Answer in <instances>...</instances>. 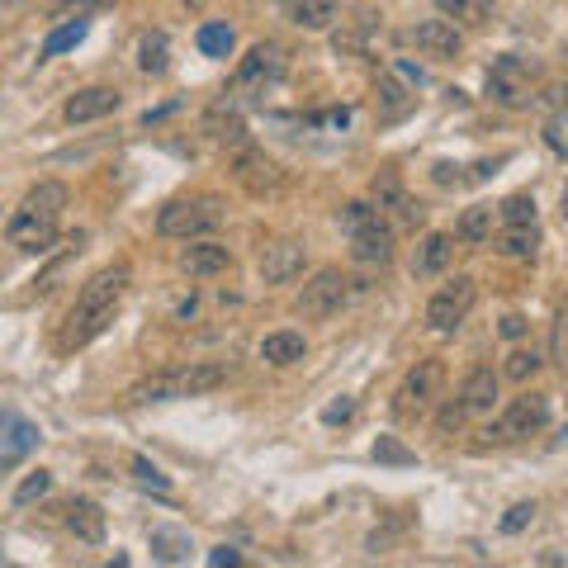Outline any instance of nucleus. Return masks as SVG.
Masks as SVG:
<instances>
[{
	"label": "nucleus",
	"instance_id": "nucleus-1",
	"mask_svg": "<svg viewBox=\"0 0 568 568\" xmlns=\"http://www.w3.org/2000/svg\"><path fill=\"white\" fill-rule=\"evenodd\" d=\"M128 284H133V266H128V261H114V266L95 270V275L81 284L76 303H71L67 322H62V332H57V346H62V351H81L86 341L100 337L109 322H114V308L124 303Z\"/></svg>",
	"mask_w": 568,
	"mask_h": 568
},
{
	"label": "nucleus",
	"instance_id": "nucleus-2",
	"mask_svg": "<svg viewBox=\"0 0 568 568\" xmlns=\"http://www.w3.org/2000/svg\"><path fill=\"white\" fill-rule=\"evenodd\" d=\"M67 185L62 180H38L29 195L19 199V209L10 213L5 223V237L15 251H29V256H43V251L57 242V228H62V209H67Z\"/></svg>",
	"mask_w": 568,
	"mask_h": 568
},
{
	"label": "nucleus",
	"instance_id": "nucleus-3",
	"mask_svg": "<svg viewBox=\"0 0 568 568\" xmlns=\"http://www.w3.org/2000/svg\"><path fill=\"white\" fill-rule=\"evenodd\" d=\"M228 365H180V370H166L157 379H142L138 389H128L133 403H176V398H199V393H213L218 384H228Z\"/></svg>",
	"mask_w": 568,
	"mask_h": 568
},
{
	"label": "nucleus",
	"instance_id": "nucleus-4",
	"mask_svg": "<svg viewBox=\"0 0 568 568\" xmlns=\"http://www.w3.org/2000/svg\"><path fill=\"white\" fill-rule=\"evenodd\" d=\"M218 223H223V204H218L213 195L171 199V204H161V213H157V232H161V237H176V242L209 237Z\"/></svg>",
	"mask_w": 568,
	"mask_h": 568
},
{
	"label": "nucleus",
	"instance_id": "nucleus-5",
	"mask_svg": "<svg viewBox=\"0 0 568 568\" xmlns=\"http://www.w3.org/2000/svg\"><path fill=\"white\" fill-rule=\"evenodd\" d=\"M474 299H479L474 275H455V280H445L441 289L426 299V327H431V332H455V327L469 318Z\"/></svg>",
	"mask_w": 568,
	"mask_h": 568
},
{
	"label": "nucleus",
	"instance_id": "nucleus-6",
	"mask_svg": "<svg viewBox=\"0 0 568 568\" xmlns=\"http://www.w3.org/2000/svg\"><path fill=\"white\" fill-rule=\"evenodd\" d=\"M545 426H550V393H521V398H512L502 408V417H497V426L488 436H497V441H526V436L545 431Z\"/></svg>",
	"mask_w": 568,
	"mask_h": 568
},
{
	"label": "nucleus",
	"instance_id": "nucleus-7",
	"mask_svg": "<svg viewBox=\"0 0 568 568\" xmlns=\"http://www.w3.org/2000/svg\"><path fill=\"white\" fill-rule=\"evenodd\" d=\"M441 384H445V365L441 360H417L408 374H403V384H398V412H426L436 398H441Z\"/></svg>",
	"mask_w": 568,
	"mask_h": 568
},
{
	"label": "nucleus",
	"instance_id": "nucleus-8",
	"mask_svg": "<svg viewBox=\"0 0 568 568\" xmlns=\"http://www.w3.org/2000/svg\"><path fill=\"white\" fill-rule=\"evenodd\" d=\"M232 176H237V185L247 190V195H256V199H266V195H275L284 185V171L275 166V157H266L261 147H237V161H232Z\"/></svg>",
	"mask_w": 568,
	"mask_h": 568
},
{
	"label": "nucleus",
	"instance_id": "nucleus-9",
	"mask_svg": "<svg viewBox=\"0 0 568 568\" xmlns=\"http://www.w3.org/2000/svg\"><path fill=\"white\" fill-rule=\"evenodd\" d=\"M341 303H346V275L337 266L313 270V280L299 289V313L303 318H332Z\"/></svg>",
	"mask_w": 568,
	"mask_h": 568
},
{
	"label": "nucleus",
	"instance_id": "nucleus-10",
	"mask_svg": "<svg viewBox=\"0 0 568 568\" xmlns=\"http://www.w3.org/2000/svg\"><path fill=\"white\" fill-rule=\"evenodd\" d=\"M280 76H284V53L275 43H256V48L237 62L232 90H256V95H266V86H275Z\"/></svg>",
	"mask_w": 568,
	"mask_h": 568
},
{
	"label": "nucleus",
	"instance_id": "nucleus-11",
	"mask_svg": "<svg viewBox=\"0 0 568 568\" xmlns=\"http://www.w3.org/2000/svg\"><path fill=\"white\" fill-rule=\"evenodd\" d=\"M38 441H43V431H38L29 417H19L15 408H0V464H5V469L19 464L24 455H34Z\"/></svg>",
	"mask_w": 568,
	"mask_h": 568
},
{
	"label": "nucleus",
	"instance_id": "nucleus-12",
	"mask_svg": "<svg viewBox=\"0 0 568 568\" xmlns=\"http://www.w3.org/2000/svg\"><path fill=\"white\" fill-rule=\"evenodd\" d=\"M119 105H124V95H119L114 86H86L62 105V114H67V124H95V119L119 114Z\"/></svg>",
	"mask_w": 568,
	"mask_h": 568
},
{
	"label": "nucleus",
	"instance_id": "nucleus-13",
	"mask_svg": "<svg viewBox=\"0 0 568 568\" xmlns=\"http://www.w3.org/2000/svg\"><path fill=\"white\" fill-rule=\"evenodd\" d=\"M303 242H294V237H275V242H266V251H261V275H266V284H289L303 275Z\"/></svg>",
	"mask_w": 568,
	"mask_h": 568
},
{
	"label": "nucleus",
	"instance_id": "nucleus-14",
	"mask_svg": "<svg viewBox=\"0 0 568 568\" xmlns=\"http://www.w3.org/2000/svg\"><path fill=\"white\" fill-rule=\"evenodd\" d=\"M408 38L426 57H460L464 53L460 24H450V19H422V24H412L408 29Z\"/></svg>",
	"mask_w": 568,
	"mask_h": 568
},
{
	"label": "nucleus",
	"instance_id": "nucleus-15",
	"mask_svg": "<svg viewBox=\"0 0 568 568\" xmlns=\"http://www.w3.org/2000/svg\"><path fill=\"white\" fill-rule=\"evenodd\" d=\"M180 270L185 275H195V280H213V275H228L232 270V251L223 242H190V247L180 251Z\"/></svg>",
	"mask_w": 568,
	"mask_h": 568
},
{
	"label": "nucleus",
	"instance_id": "nucleus-16",
	"mask_svg": "<svg viewBox=\"0 0 568 568\" xmlns=\"http://www.w3.org/2000/svg\"><path fill=\"white\" fill-rule=\"evenodd\" d=\"M351 256L360 261V266H384V261H393V228L384 223V218L355 228L351 232Z\"/></svg>",
	"mask_w": 568,
	"mask_h": 568
},
{
	"label": "nucleus",
	"instance_id": "nucleus-17",
	"mask_svg": "<svg viewBox=\"0 0 568 568\" xmlns=\"http://www.w3.org/2000/svg\"><path fill=\"white\" fill-rule=\"evenodd\" d=\"M374 209H379V213L389 209L403 228H417V223H422V204L403 190V180H398V176H379V180H374Z\"/></svg>",
	"mask_w": 568,
	"mask_h": 568
},
{
	"label": "nucleus",
	"instance_id": "nucleus-18",
	"mask_svg": "<svg viewBox=\"0 0 568 568\" xmlns=\"http://www.w3.org/2000/svg\"><path fill=\"white\" fill-rule=\"evenodd\" d=\"M280 15L294 24V29H308V34H318V29H332L341 19V5L337 0H280Z\"/></svg>",
	"mask_w": 568,
	"mask_h": 568
},
{
	"label": "nucleus",
	"instance_id": "nucleus-19",
	"mask_svg": "<svg viewBox=\"0 0 568 568\" xmlns=\"http://www.w3.org/2000/svg\"><path fill=\"white\" fill-rule=\"evenodd\" d=\"M204 133H209V138L218 142V147H232V152L251 142L247 119H242L237 109H228V100H218V105H213L209 114H204Z\"/></svg>",
	"mask_w": 568,
	"mask_h": 568
},
{
	"label": "nucleus",
	"instance_id": "nucleus-20",
	"mask_svg": "<svg viewBox=\"0 0 568 568\" xmlns=\"http://www.w3.org/2000/svg\"><path fill=\"white\" fill-rule=\"evenodd\" d=\"M497 379H502V374H497L493 365H474V370L464 374V384H460V408L464 412H493Z\"/></svg>",
	"mask_w": 568,
	"mask_h": 568
},
{
	"label": "nucleus",
	"instance_id": "nucleus-21",
	"mask_svg": "<svg viewBox=\"0 0 568 568\" xmlns=\"http://www.w3.org/2000/svg\"><path fill=\"white\" fill-rule=\"evenodd\" d=\"M488 95L502 100V105H521V95H526V67L516 57H497L493 71H488Z\"/></svg>",
	"mask_w": 568,
	"mask_h": 568
},
{
	"label": "nucleus",
	"instance_id": "nucleus-22",
	"mask_svg": "<svg viewBox=\"0 0 568 568\" xmlns=\"http://www.w3.org/2000/svg\"><path fill=\"white\" fill-rule=\"evenodd\" d=\"M450 251H455L450 232H426L417 242V256H412V275H441L450 266Z\"/></svg>",
	"mask_w": 568,
	"mask_h": 568
},
{
	"label": "nucleus",
	"instance_id": "nucleus-23",
	"mask_svg": "<svg viewBox=\"0 0 568 568\" xmlns=\"http://www.w3.org/2000/svg\"><path fill=\"white\" fill-rule=\"evenodd\" d=\"M303 355H308V341H303V332H270L266 341H261V360L266 365H275V370H289V365H299Z\"/></svg>",
	"mask_w": 568,
	"mask_h": 568
},
{
	"label": "nucleus",
	"instance_id": "nucleus-24",
	"mask_svg": "<svg viewBox=\"0 0 568 568\" xmlns=\"http://www.w3.org/2000/svg\"><path fill=\"white\" fill-rule=\"evenodd\" d=\"M67 531L76 535V540H86V545H100V540H105V512H100L95 502H86V497H76L67 507Z\"/></svg>",
	"mask_w": 568,
	"mask_h": 568
},
{
	"label": "nucleus",
	"instance_id": "nucleus-25",
	"mask_svg": "<svg viewBox=\"0 0 568 568\" xmlns=\"http://www.w3.org/2000/svg\"><path fill=\"white\" fill-rule=\"evenodd\" d=\"M436 10H441L450 24L483 29V24H493L497 19V0H436Z\"/></svg>",
	"mask_w": 568,
	"mask_h": 568
},
{
	"label": "nucleus",
	"instance_id": "nucleus-26",
	"mask_svg": "<svg viewBox=\"0 0 568 568\" xmlns=\"http://www.w3.org/2000/svg\"><path fill=\"white\" fill-rule=\"evenodd\" d=\"M497 251L512 256V261H531L540 251V228L535 223H507V232L497 237Z\"/></svg>",
	"mask_w": 568,
	"mask_h": 568
},
{
	"label": "nucleus",
	"instance_id": "nucleus-27",
	"mask_svg": "<svg viewBox=\"0 0 568 568\" xmlns=\"http://www.w3.org/2000/svg\"><path fill=\"white\" fill-rule=\"evenodd\" d=\"M455 237H460V242H469V247H483V242L493 237V209H488V204L464 209L460 223H455Z\"/></svg>",
	"mask_w": 568,
	"mask_h": 568
},
{
	"label": "nucleus",
	"instance_id": "nucleus-28",
	"mask_svg": "<svg viewBox=\"0 0 568 568\" xmlns=\"http://www.w3.org/2000/svg\"><path fill=\"white\" fill-rule=\"evenodd\" d=\"M199 53L204 57H232V48H237V34H232V24H223V19H209V24H199Z\"/></svg>",
	"mask_w": 568,
	"mask_h": 568
},
{
	"label": "nucleus",
	"instance_id": "nucleus-29",
	"mask_svg": "<svg viewBox=\"0 0 568 568\" xmlns=\"http://www.w3.org/2000/svg\"><path fill=\"white\" fill-rule=\"evenodd\" d=\"M86 34H90V19H67V24H57L53 34L43 38V57L71 53L76 43H86Z\"/></svg>",
	"mask_w": 568,
	"mask_h": 568
},
{
	"label": "nucleus",
	"instance_id": "nucleus-30",
	"mask_svg": "<svg viewBox=\"0 0 568 568\" xmlns=\"http://www.w3.org/2000/svg\"><path fill=\"white\" fill-rule=\"evenodd\" d=\"M152 554H157L161 564H180V559H190V535L171 531V526H157L152 531Z\"/></svg>",
	"mask_w": 568,
	"mask_h": 568
},
{
	"label": "nucleus",
	"instance_id": "nucleus-31",
	"mask_svg": "<svg viewBox=\"0 0 568 568\" xmlns=\"http://www.w3.org/2000/svg\"><path fill=\"white\" fill-rule=\"evenodd\" d=\"M138 67H142V71H152V76H161V71L171 67V38L161 34V29H157V34H147V38H142V48H138Z\"/></svg>",
	"mask_w": 568,
	"mask_h": 568
},
{
	"label": "nucleus",
	"instance_id": "nucleus-32",
	"mask_svg": "<svg viewBox=\"0 0 568 568\" xmlns=\"http://www.w3.org/2000/svg\"><path fill=\"white\" fill-rule=\"evenodd\" d=\"M379 119H403L412 109V95H403V90L393 86V76H379Z\"/></svg>",
	"mask_w": 568,
	"mask_h": 568
},
{
	"label": "nucleus",
	"instance_id": "nucleus-33",
	"mask_svg": "<svg viewBox=\"0 0 568 568\" xmlns=\"http://www.w3.org/2000/svg\"><path fill=\"white\" fill-rule=\"evenodd\" d=\"M540 365H545L540 351H512L507 355V365H502V374H507L512 384H531L535 374H540Z\"/></svg>",
	"mask_w": 568,
	"mask_h": 568
},
{
	"label": "nucleus",
	"instance_id": "nucleus-34",
	"mask_svg": "<svg viewBox=\"0 0 568 568\" xmlns=\"http://www.w3.org/2000/svg\"><path fill=\"white\" fill-rule=\"evenodd\" d=\"M374 460L408 469V464H417V450H408V445L398 441V436H379V441H374Z\"/></svg>",
	"mask_w": 568,
	"mask_h": 568
},
{
	"label": "nucleus",
	"instance_id": "nucleus-35",
	"mask_svg": "<svg viewBox=\"0 0 568 568\" xmlns=\"http://www.w3.org/2000/svg\"><path fill=\"white\" fill-rule=\"evenodd\" d=\"M379 218V209L374 204H365V199H351L346 209H341V228H346V237H351L355 228H365V223H374Z\"/></svg>",
	"mask_w": 568,
	"mask_h": 568
},
{
	"label": "nucleus",
	"instance_id": "nucleus-36",
	"mask_svg": "<svg viewBox=\"0 0 568 568\" xmlns=\"http://www.w3.org/2000/svg\"><path fill=\"white\" fill-rule=\"evenodd\" d=\"M48 488H53V474H48V469L29 474V479H24V483L15 488V507H29V502H34V497H43Z\"/></svg>",
	"mask_w": 568,
	"mask_h": 568
},
{
	"label": "nucleus",
	"instance_id": "nucleus-37",
	"mask_svg": "<svg viewBox=\"0 0 568 568\" xmlns=\"http://www.w3.org/2000/svg\"><path fill=\"white\" fill-rule=\"evenodd\" d=\"M114 0H57V19H90L100 15V10H109Z\"/></svg>",
	"mask_w": 568,
	"mask_h": 568
},
{
	"label": "nucleus",
	"instance_id": "nucleus-38",
	"mask_svg": "<svg viewBox=\"0 0 568 568\" xmlns=\"http://www.w3.org/2000/svg\"><path fill=\"white\" fill-rule=\"evenodd\" d=\"M502 223H535V199L531 195H512V199H502Z\"/></svg>",
	"mask_w": 568,
	"mask_h": 568
},
{
	"label": "nucleus",
	"instance_id": "nucleus-39",
	"mask_svg": "<svg viewBox=\"0 0 568 568\" xmlns=\"http://www.w3.org/2000/svg\"><path fill=\"white\" fill-rule=\"evenodd\" d=\"M535 512H540L535 502H516V507H507V516H502V531H507V535L526 531V526H531V521H535Z\"/></svg>",
	"mask_w": 568,
	"mask_h": 568
},
{
	"label": "nucleus",
	"instance_id": "nucleus-40",
	"mask_svg": "<svg viewBox=\"0 0 568 568\" xmlns=\"http://www.w3.org/2000/svg\"><path fill=\"white\" fill-rule=\"evenodd\" d=\"M133 479H138V483H152V488H161V493L171 488V479L161 474L157 464H147V460H142V455H133Z\"/></svg>",
	"mask_w": 568,
	"mask_h": 568
},
{
	"label": "nucleus",
	"instance_id": "nucleus-41",
	"mask_svg": "<svg viewBox=\"0 0 568 568\" xmlns=\"http://www.w3.org/2000/svg\"><path fill=\"white\" fill-rule=\"evenodd\" d=\"M545 147H550L554 157H564V114L554 109V119L545 124Z\"/></svg>",
	"mask_w": 568,
	"mask_h": 568
},
{
	"label": "nucleus",
	"instance_id": "nucleus-42",
	"mask_svg": "<svg viewBox=\"0 0 568 568\" xmlns=\"http://www.w3.org/2000/svg\"><path fill=\"white\" fill-rule=\"evenodd\" d=\"M351 412H355V398H341V403H332V408L322 412V422H327V426H337V422H346Z\"/></svg>",
	"mask_w": 568,
	"mask_h": 568
},
{
	"label": "nucleus",
	"instance_id": "nucleus-43",
	"mask_svg": "<svg viewBox=\"0 0 568 568\" xmlns=\"http://www.w3.org/2000/svg\"><path fill=\"white\" fill-rule=\"evenodd\" d=\"M502 337H526V318H521V313H507V318H502Z\"/></svg>",
	"mask_w": 568,
	"mask_h": 568
},
{
	"label": "nucleus",
	"instance_id": "nucleus-44",
	"mask_svg": "<svg viewBox=\"0 0 568 568\" xmlns=\"http://www.w3.org/2000/svg\"><path fill=\"white\" fill-rule=\"evenodd\" d=\"M237 559H242V554H237V550H228V545H218V550H209V564H213V568L237 564Z\"/></svg>",
	"mask_w": 568,
	"mask_h": 568
},
{
	"label": "nucleus",
	"instance_id": "nucleus-45",
	"mask_svg": "<svg viewBox=\"0 0 568 568\" xmlns=\"http://www.w3.org/2000/svg\"><path fill=\"white\" fill-rule=\"evenodd\" d=\"M460 422H464V408L460 403H450V408L441 412V431H450V426H460Z\"/></svg>",
	"mask_w": 568,
	"mask_h": 568
},
{
	"label": "nucleus",
	"instance_id": "nucleus-46",
	"mask_svg": "<svg viewBox=\"0 0 568 568\" xmlns=\"http://www.w3.org/2000/svg\"><path fill=\"white\" fill-rule=\"evenodd\" d=\"M10 5H19V0H0V15H5V10H10Z\"/></svg>",
	"mask_w": 568,
	"mask_h": 568
},
{
	"label": "nucleus",
	"instance_id": "nucleus-47",
	"mask_svg": "<svg viewBox=\"0 0 568 568\" xmlns=\"http://www.w3.org/2000/svg\"><path fill=\"white\" fill-rule=\"evenodd\" d=\"M185 5H199V0H185Z\"/></svg>",
	"mask_w": 568,
	"mask_h": 568
}]
</instances>
